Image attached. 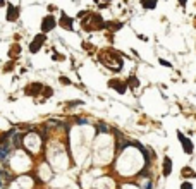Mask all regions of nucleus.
Listing matches in <instances>:
<instances>
[{
	"label": "nucleus",
	"mask_w": 196,
	"mask_h": 189,
	"mask_svg": "<svg viewBox=\"0 0 196 189\" xmlns=\"http://www.w3.org/2000/svg\"><path fill=\"white\" fill-rule=\"evenodd\" d=\"M21 52V47H19V45H14V47L11 48V50H9V57H14V55H17V53Z\"/></svg>",
	"instance_id": "obj_15"
},
{
	"label": "nucleus",
	"mask_w": 196,
	"mask_h": 189,
	"mask_svg": "<svg viewBox=\"0 0 196 189\" xmlns=\"http://www.w3.org/2000/svg\"><path fill=\"white\" fill-rule=\"evenodd\" d=\"M53 60H57V62H62V60H64V58H65V57H64V55H62V53H57V52H53Z\"/></svg>",
	"instance_id": "obj_17"
},
{
	"label": "nucleus",
	"mask_w": 196,
	"mask_h": 189,
	"mask_svg": "<svg viewBox=\"0 0 196 189\" xmlns=\"http://www.w3.org/2000/svg\"><path fill=\"white\" fill-rule=\"evenodd\" d=\"M108 88L115 89L117 93L124 94L127 91V84L124 83V81H119V79H110V81H108Z\"/></svg>",
	"instance_id": "obj_6"
},
{
	"label": "nucleus",
	"mask_w": 196,
	"mask_h": 189,
	"mask_svg": "<svg viewBox=\"0 0 196 189\" xmlns=\"http://www.w3.org/2000/svg\"><path fill=\"white\" fill-rule=\"evenodd\" d=\"M186 2L188 0H179V5H186Z\"/></svg>",
	"instance_id": "obj_24"
},
{
	"label": "nucleus",
	"mask_w": 196,
	"mask_h": 189,
	"mask_svg": "<svg viewBox=\"0 0 196 189\" xmlns=\"http://www.w3.org/2000/svg\"><path fill=\"white\" fill-rule=\"evenodd\" d=\"M96 129H98V131H101V132H107V131H108V129H107V126H103V124H100Z\"/></svg>",
	"instance_id": "obj_21"
},
{
	"label": "nucleus",
	"mask_w": 196,
	"mask_h": 189,
	"mask_svg": "<svg viewBox=\"0 0 196 189\" xmlns=\"http://www.w3.org/2000/svg\"><path fill=\"white\" fill-rule=\"evenodd\" d=\"M194 26H196V22H194Z\"/></svg>",
	"instance_id": "obj_27"
},
{
	"label": "nucleus",
	"mask_w": 196,
	"mask_h": 189,
	"mask_svg": "<svg viewBox=\"0 0 196 189\" xmlns=\"http://www.w3.org/2000/svg\"><path fill=\"white\" fill-rule=\"evenodd\" d=\"M57 26V21H55V17L53 16H45L42 21V33H50L53 29V28Z\"/></svg>",
	"instance_id": "obj_5"
},
{
	"label": "nucleus",
	"mask_w": 196,
	"mask_h": 189,
	"mask_svg": "<svg viewBox=\"0 0 196 189\" xmlns=\"http://www.w3.org/2000/svg\"><path fill=\"white\" fill-rule=\"evenodd\" d=\"M4 5H5V0H0V9H2Z\"/></svg>",
	"instance_id": "obj_25"
},
{
	"label": "nucleus",
	"mask_w": 196,
	"mask_h": 189,
	"mask_svg": "<svg viewBox=\"0 0 196 189\" xmlns=\"http://www.w3.org/2000/svg\"><path fill=\"white\" fill-rule=\"evenodd\" d=\"M98 58H100V62L103 64V65H107V67L112 69V71H117V72H119L122 69V57H121L119 52H114V50H101Z\"/></svg>",
	"instance_id": "obj_1"
},
{
	"label": "nucleus",
	"mask_w": 196,
	"mask_h": 189,
	"mask_svg": "<svg viewBox=\"0 0 196 189\" xmlns=\"http://www.w3.org/2000/svg\"><path fill=\"white\" fill-rule=\"evenodd\" d=\"M60 26L64 28V29H67V31H72V24H74V19L72 17H69V16H65L62 12V16H60Z\"/></svg>",
	"instance_id": "obj_9"
},
{
	"label": "nucleus",
	"mask_w": 196,
	"mask_h": 189,
	"mask_svg": "<svg viewBox=\"0 0 196 189\" xmlns=\"http://www.w3.org/2000/svg\"><path fill=\"white\" fill-rule=\"evenodd\" d=\"M12 69H14V62H9V64H5V67H4V72H11Z\"/></svg>",
	"instance_id": "obj_19"
},
{
	"label": "nucleus",
	"mask_w": 196,
	"mask_h": 189,
	"mask_svg": "<svg viewBox=\"0 0 196 189\" xmlns=\"http://www.w3.org/2000/svg\"><path fill=\"white\" fill-rule=\"evenodd\" d=\"M177 138H179L181 144H182V150H184L186 155H191L193 153V150H194V146H193V143H191V139L188 136H184L181 131H177Z\"/></svg>",
	"instance_id": "obj_4"
},
{
	"label": "nucleus",
	"mask_w": 196,
	"mask_h": 189,
	"mask_svg": "<svg viewBox=\"0 0 196 189\" xmlns=\"http://www.w3.org/2000/svg\"><path fill=\"white\" fill-rule=\"evenodd\" d=\"M58 81H60L62 84H65V86H69V84H71V79L65 78V76H60V78H58Z\"/></svg>",
	"instance_id": "obj_18"
},
{
	"label": "nucleus",
	"mask_w": 196,
	"mask_h": 189,
	"mask_svg": "<svg viewBox=\"0 0 196 189\" xmlns=\"http://www.w3.org/2000/svg\"><path fill=\"white\" fill-rule=\"evenodd\" d=\"M157 4H158V0H141V5H143L145 9H148V11L155 9V7H157Z\"/></svg>",
	"instance_id": "obj_11"
},
{
	"label": "nucleus",
	"mask_w": 196,
	"mask_h": 189,
	"mask_svg": "<svg viewBox=\"0 0 196 189\" xmlns=\"http://www.w3.org/2000/svg\"><path fill=\"white\" fill-rule=\"evenodd\" d=\"M42 89H43V84L42 83H31L28 88H24V93L29 94V96H36V94L42 93Z\"/></svg>",
	"instance_id": "obj_8"
},
{
	"label": "nucleus",
	"mask_w": 196,
	"mask_h": 189,
	"mask_svg": "<svg viewBox=\"0 0 196 189\" xmlns=\"http://www.w3.org/2000/svg\"><path fill=\"white\" fill-rule=\"evenodd\" d=\"M172 174V160L169 157L164 158V177H169Z\"/></svg>",
	"instance_id": "obj_10"
},
{
	"label": "nucleus",
	"mask_w": 196,
	"mask_h": 189,
	"mask_svg": "<svg viewBox=\"0 0 196 189\" xmlns=\"http://www.w3.org/2000/svg\"><path fill=\"white\" fill-rule=\"evenodd\" d=\"M146 189H151V184H150V186H148V187H146Z\"/></svg>",
	"instance_id": "obj_26"
},
{
	"label": "nucleus",
	"mask_w": 196,
	"mask_h": 189,
	"mask_svg": "<svg viewBox=\"0 0 196 189\" xmlns=\"http://www.w3.org/2000/svg\"><path fill=\"white\" fill-rule=\"evenodd\" d=\"M5 19L9 22H16L17 19H19V7H17V5H9V7H7Z\"/></svg>",
	"instance_id": "obj_7"
},
{
	"label": "nucleus",
	"mask_w": 196,
	"mask_h": 189,
	"mask_svg": "<svg viewBox=\"0 0 196 189\" xmlns=\"http://www.w3.org/2000/svg\"><path fill=\"white\" fill-rule=\"evenodd\" d=\"M83 28H85V31H98V29L105 28V22L100 14H90L88 19H83Z\"/></svg>",
	"instance_id": "obj_2"
},
{
	"label": "nucleus",
	"mask_w": 196,
	"mask_h": 189,
	"mask_svg": "<svg viewBox=\"0 0 196 189\" xmlns=\"http://www.w3.org/2000/svg\"><path fill=\"white\" fill-rule=\"evenodd\" d=\"M43 96H45V98H48V96H52L53 94V89L52 88H48V86H43Z\"/></svg>",
	"instance_id": "obj_16"
},
{
	"label": "nucleus",
	"mask_w": 196,
	"mask_h": 189,
	"mask_svg": "<svg viewBox=\"0 0 196 189\" xmlns=\"http://www.w3.org/2000/svg\"><path fill=\"white\" fill-rule=\"evenodd\" d=\"M138 38H139V40H143V41H146V40H148V38L143 36V35H138Z\"/></svg>",
	"instance_id": "obj_23"
},
{
	"label": "nucleus",
	"mask_w": 196,
	"mask_h": 189,
	"mask_svg": "<svg viewBox=\"0 0 196 189\" xmlns=\"http://www.w3.org/2000/svg\"><path fill=\"white\" fill-rule=\"evenodd\" d=\"M105 28H112V31H119L122 28V22H105Z\"/></svg>",
	"instance_id": "obj_13"
},
{
	"label": "nucleus",
	"mask_w": 196,
	"mask_h": 189,
	"mask_svg": "<svg viewBox=\"0 0 196 189\" xmlns=\"http://www.w3.org/2000/svg\"><path fill=\"white\" fill-rule=\"evenodd\" d=\"M181 175H182V177H194L196 174L193 172V170H191L189 167H184L182 170H181Z\"/></svg>",
	"instance_id": "obj_14"
},
{
	"label": "nucleus",
	"mask_w": 196,
	"mask_h": 189,
	"mask_svg": "<svg viewBox=\"0 0 196 189\" xmlns=\"http://www.w3.org/2000/svg\"><path fill=\"white\" fill-rule=\"evenodd\" d=\"M160 64H162V65H165V67H172V65H170V62H167V60H164V58H160Z\"/></svg>",
	"instance_id": "obj_22"
},
{
	"label": "nucleus",
	"mask_w": 196,
	"mask_h": 189,
	"mask_svg": "<svg viewBox=\"0 0 196 189\" xmlns=\"http://www.w3.org/2000/svg\"><path fill=\"white\" fill-rule=\"evenodd\" d=\"M126 84H127V86H131V88H138V86H139V81H138V78L129 76V78H127V81H126Z\"/></svg>",
	"instance_id": "obj_12"
},
{
	"label": "nucleus",
	"mask_w": 196,
	"mask_h": 189,
	"mask_svg": "<svg viewBox=\"0 0 196 189\" xmlns=\"http://www.w3.org/2000/svg\"><path fill=\"white\" fill-rule=\"evenodd\" d=\"M181 189H193V184L186 181V182H182V184H181Z\"/></svg>",
	"instance_id": "obj_20"
},
{
	"label": "nucleus",
	"mask_w": 196,
	"mask_h": 189,
	"mask_svg": "<svg viewBox=\"0 0 196 189\" xmlns=\"http://www.w3.org/2000/svg\"><path fill=\"white\" fill-rule=\"evenodd\" d=\"M45 41H47V35H45V33H40V35H36V36L33 38L31 45H29V52H31V53L40 52V48L45 45Z\"/></svg>",
	"instance_id": "obj_3"
}]
</instances>
